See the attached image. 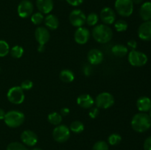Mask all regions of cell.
Instances as JSON below:
<instances>
[{"mask_svg":"<svg viewBox=\"0 0 151 150\" xmlns=\"http://www.w3.org/2000/svg\"><path fill=\"white\" fill-rule=\"evenodd\" d=\"M131 127L137 132H145L151 127V118L146 113H139L131 119Z\"/></svg>","mask_w":151,"mask_h":150,"instance_id":"1","label":"cell"},{"mask_svg":"<svg viewBox=\"0 0 151 150\" xmlns=\"http://www.w3.org/2000/svg\"><path fill=\"white\" fill-rule=\"evenodd\" d=\"M92 37L100 44H106L112 39L113 32L108 25L104 24L96 25L93 28Z\"/></svg>","mask_w":151,"mask_h":150,"instance_id":"2","label":"cell"},{"mask_svg":"<svg viewBox=\"0 0 151 150\" xmlns=\"http://www.w3.org/2000/svg\"><path fill=\"white\" fill-rule=\"evenodd\" d=\"M25 116L22 112L19 110H10L6 113L4 116V123L10 128H16L23 124Z\"/></svg>","mask_w":151,"mask_h":150,"instance_id":"3","label":"cell"},{"mask_svg":"<svg viewBox=\"0 0 151 150\" xmlns=\"http://www.w3.org/2000/svg\"><path fill=\"white\" fill-rule=\"evenodd\" d=\"M114 7L116 13L122 17H129L134 12L132 0H116Z\"/></svg>","mask_w":151,"mask_h":150,"instance_id":"4","label":"cell"},{"mask_svg":"<svg viewBox=\"0 0 151 150\" xmlns=\"http://www.w3.org/2000/svg\"><path fill=\"white\" fill-rule=\"evenodd\" d=\"M128 62L130 64L135 67H142L147 63V56L145 53L137 50H131L128 54Z\"/></svg>","mask_w":151,"mask_h":150,"instance_id":"5","label":"cell"},{"mask_svg":"<svg viewBox=\"0 0 151 150\" xmlns=\"http://www.w3.org/2000/svg\"><path fill=\"white\" fill-rule=\"evenodd\" d=\"M71 131L66 125L59 124L54 128L52 131V137L58 143H64L70 138Z\"/></svg>","mask_w":151,"mask_h":150,"instance_id":"6","label":"cell"},{"mask_svg":"<svg viewBox=\"0 0 151 150\" xmlns=\"http://www.w3.org/2000/svg\"><path fill=\"white\" fill-rule=\"evenodd\" d=\"M114 98L113 95L109 92H103L97 96L94 100L96 107L99 109H108L114 104Z\"/></svg>","mask_w":151,"mask_h":150,"instance_id":"7","label":"cell"},{"mask_svg":"<svg viewBox=\"0 0 151 150\" xmlns=\"http://www.w3.org/2000/svg\"><path fill=\"white\" fill-rule=\"evenodd\" d=\"M7 97L8 101L12 104H20L24 101L25 95L24 90L20 86H14L7 91Z\"/></svg>","mask_w":151,"mask_h":150,"instance_id":"8","label":"cell"},{"mask_svg":"<svg viewBox=\"0 0 151 150\" xmlns=\"http://www.w3.org/2000/svg\"><path fill=\"white\" fill-rule=\"evenodd\" d=\"M69 19L72 26L78 28L85 24L86 21V16L81 10L75 9L70 13Z\"/></svg>","mask_w":151,"mask_h":150,"instance_id":"9","label":"cell"},{"mask_svg":"<svg viewBox=\"0 0 151 150\" xmlns=\"http://www.w3.org/2000/svg\"><path fill=\"white\" fill-rule=\"evenodd\" d=\"M34 10L33 4L29 0H22L17 8L18 15L22 19H26L32 14Z\"/></svg>","mask_w":151,"mask_h":150,"instance_id":"10","label":"cell"},{"mask_svg":"<svg viewBox=\"0 0 151 150\" xmlns=\"http://www.w3.org/2000/svg\"><path fill=\"white\" fill-rule=\"evenodd\" d=\"M90 35H91V34H90L89 30L87 28L81 26V27L77 28V29L75 30L74 38H75V41L77 44L83 45L88 42L90 38Z\"/></svg>","mask_w":151,"mask_h":150,"instance_id":"11","label":"cell"},{"mask_svg":"<svg viewBox=\"0 0 151 150\" xmlns=\"http://www.w3.org/2000/svg\"><path fill=\"white\" fill-rule=\"evenodd\" d=\"M100 19L104 24L110 25L116 21V13L112 8L106 7L102 9L100 14Z\"/></svg>","mask_w":151,"mask_h":150,"instance_id":"12","label":"cell"},{"mask_svg":"<svg viewBox=\"0 0 151 150\" xmlns=\"http://www.w3.org/2000/svg\"><path fill=\"white\" fill-rule=\"evenodd\" d=\"M21 140L22 144H24L25 146L32 147L36 145L38 143V136L33 131L27 129L23 131L21 134Z\"/></svg>","mask_w":151,"mask_h":150,"instance_id":"13","label":"cell"},{"mask_svg":"<svg viewBox=\"0 0 151 150\" xmlns=\"http://www.w3.org/2000/svg\"><path fill=\"white\" fill-rule=\"evenodd\" d=\"M35 38L38 45L44 46L50 38V33L48 29L44 26H38L35 30Z\"/></svg>","mask_w":151,"mask_h":150,"instance_id":"14","label":"cell"},{"mask_svg":"<svg viewBox=\"0 0 151 150\" xmlns=\"http://www.w3.org/2000/svg\"><path fill=\"white\" fill-rule=\"evenodd\" d=\"M138 36L142 41H151V21L142 24L138 29Z\"/></svg>","mask_w":151,"mask_h":150,"instance_id":"15","label":"cell"},{"mask_svg":"<svg viewBox=\"0 0 151 150\" xmlns=\"http://www.w3.org/2000/svg\"><path fill=\"white\" fill-rule=\"evenodd\" d=\"M87 59L88 63L91 65H100L104 60L103 53L97 49H92L88 51L87 54Z\"/></svg>","mask_w":151,"mask_h":150,"instance_id":"16","label":"cell"},{"mask_svg":"<svg viewBox=\"0 0 151 150\" xmlns=\"http://www.w3.org/2000/svg\"><path fill=\"white\" fill-rule=\"evenodd\" d=\"M36 6L43 14H49L54 7L53 0H36Z\"/></svg>","mask_w":151,"mask_h":150,"instance_id":"17","label":"cell"},{"mask_svg":"<svg viewBox=\"0 0 151 150\" xmlns=\"http://www.w3.org/2000/svg\"><path fill=\"white\" fill-rule=\"evenodd\" d=\"M77 103L80 107L84 109H89L93 107L94 104V100L89 94H81L77 99Z\"/></svg>","mask_w":151,"mask_h":150,"instance_id":"18","label":"cell"},{"mask_svg":"<svg viewBox=\"0 0 151 150\" xmlns=\"http://www.w3.org/2000/svg\"><path fill=\"white\" fill-rule=\"evenodd\" d=\"M137 109L141 113H147L151 108V99L147 96H142L137 101Z\"/></svg>","mask_w":151,"mask_h":150,"instance_id":"19","label":"cell"},{"mask_svg":"<svg viewBox=\"0 0 151 150\" xmlns=\"http://www.w3.org/2000/svg\"><path fill=\"white\" fill-rule=\"evenodd\" d=\"M44 24L47 29L55 30L59 26V20L56 16L53 14H48L44 18Z\"/></svg>","mask_w":151,"mask_h":150,"instance_id":"20","label":"cell"},{"mask_svg":"<svg viewBox=\"0 0 151 150\" xmlns=\"http://www.w3.org/2000/svg\"><path fill=\"white\" fill-rule=\"evenodd\" d=\"M140 17L145 21H151V2L146 1L143 3L139 9Z\"/></svg>","mask_w":151,"mask_h":150,"instance_id":"21","label":"cell"},{"mask_svg":"<svg viewBox=\"0 0 151 150\" xmlns=\"http://www.w3.org/2000/svg\"><path fill=\"white\" fill-rule=\"evenodd\" d=\"M111 52L116 57H125L128 54V48L123 44H116L111 48Z\"/></svg>","mask_w":151,"mask_h":150,"instance_id":"22","label":"cell"},{"mask_svg":"<svg viewBox=\"0 0 151 150\" xmlns=\"http://www.w3.org/2000/svg\"><path fill=\"white\" fill-rule=\"evenodd\" d=\"M60 80L63 81V82H66V83H69V82H73L75 79V74H74L73 71L69 69H63L60 72V75H59Z\"/></svg>","mask_w":151,"mask_h":150,"instance_id":"23","label":"cell"},{"mask_svg":"<svg viewBox=\"0 0 151 150\" xmlns=\"http://www.w3.org/2000/svg\"><path fill=\"white\" fill-rule=\"evenodd\" d=\"M47 119H48V121L50 122L51 124L58 126V125L60 124V123L62 122L63 116H62L60 113H57V112H52V113H50V114L48 115Z\"/></svg>","mask_w":151,"mask_h":150,"instance_id":"24","label":"cell"},{"mask_svg":"<svg viewBox=\"0 0 151 150\" xmlns=\"http://www.w3.org/2000/svg\"><path fill=\"white\" fill-rule=\"evenodd\" d=\"M69 128L70 131H72L74 133L79 134L84 130V124H83V122L80 121H74L71 123Z\"/></svg>","mask_w":151,"mask_h":150,"instance_id":"25","label":"cell"},{"mask_svg":"<svg viewBox=\"0 0 151 150\" xmlns=\"http://www.w3.org/2000/svg\"><path fill=\"white\" fill-rule=\"evenodd\" d=\"M10 53L13 58H21L24 54V49L21 46L16 45L12 47L11 49L10 50Z\"/></svg>","mask_w":151,"mask_h":150,"instance_id":"26","label":"cell"},{"mask_svg":"<svg viewBox=\"0 0 151 150\" xmlns=\"http://www.w3.org/2000/svg\"><path fill=\"white\" fill-rule=\"evenodd\" d=\"M99 21V16L97 13H91L86 16V23L90 26H94L97 24Z\"/></svg>","mask_w":151,"mask_h":150,"instance_id":"27","label":"cell"},{"mask_svg":"<svg viewBox=\"0 0 151 150\" xmlns=\"http://www.w3.org/2000/svg\"><path fill=\"white\" fill-rule=\"evenodd\" d=\"M128 24L125 20H122V19H119V20L116 21L114 22V28L117 32H125L128 29Z\"/></svg>","mask_w":151,"mask_h":150,"instance_id":"28","label":"cell"},{"mask_svg":"<svg viewBox=\"0 0 151 150\" xmlns=\"http://www.w3.org/2000/svg\"><path fill=\"white\" fill-rule=\"evenodd\" d=\"M44 16L43 13L41 12H37V13H33L31 15V21L33 24L39 25L44 21Z\"/></svg>","mask_w":151,"mask_h":150,"instance_id":"29","label":"cell"},{"mask_svg":"<svg viewBox=\"0 0 151 150\" xmlns=\"http://www.w3.org/2000/svg\"><path fill=\"white\" fill-rule=\"evenodd\" d=\"M10 52L9 44L4 40H0V57H4Z\"/></svg>","mask_w":151,"mask_h":150,"instance_id":"30","label":"cell"},{"mask_svg":"<svg viewBox=\"0 0 151 150\" xmlns=\"http://www.w3.org/2000/svg\"><path fill=\"white\" fill-rule=\"evenodd\" d=\"M7 150H29L22 143L12 142L9 144L7 146Z\"/></svg>","mask_w":151,"mask_h":150,"instance_id":"31","label":"cell"},{"mask_svg":"<svg viewBox=\"0 0 151 150\" xmlns=\"http://www.w3.org/2000/svg\"><path fill=\"white\" fill-rule=\"evenodd\" d=\"M122 141V137L118 133H112L108 138V142L111 146H116Z\"/></svg>","mask_w":151,"mask_h":150,"instance_id":"32","label":"cell"},{"mask_svg":"<svg viewBox=\"0 0 151 150\" xmlns=\"http://www.w3.org/2000/svg\"><path fill=\"white\" fill-rule=\"evenodd\" d=\"M92 150H109V144L104 141H97L93 146Z\"/></svg>","mask_w":151,"mask_h":150,"instance_id":"33","label":"cell"},{"mask_svg":"<svg viewBox=\"0 0 151 150\" xmlns=\"http://www.w3.org/2000/svg\"><path fill=\"white\" fill-rule=\"evenodd\" d=\"M20 87L24 91H29V90L32 89V88L33 87V82L29 79H26L21 83Z\"/></svg>","mask_w":151,"mask_h":150,"instance_id":"34","label":"cell"},{"mask_svg":"<svg viewBox=\"0 0 151 150\" xmlns=\"http://www.w3.org/2000/svg\"><path fill=\"white\" fill-rule=\"evenodd\" d=\"M100 114V109L97 107H92L90 108L89 112H88V116L91 119H96Z\"/></svg>","mask_w":151,"mask_h":150,"instance_id":"35","label":"cell"},{"mask_svg":"<svg viewBox=\"0 0 151 150\" xmlns=\"http://www.w3.org/2000/svg\"><path fill=\"white\" fill-rule=\"evenodd\" d=\"M66 1L70 5L74 6V7H77V6L81 5L83 2L84 0H66Z\"/></svg>","mask_w":151,"mask_h":150,"instance_id":"36","label":"cell"},{"mask_svg":"<svg viewBox=\"0 0 151 150\" xmlns=\"http://www.w3.org/2000/svg\"><path fill=\"white\" fill-rule=\"evenodd\" d=\"M143 147H144V150H151V136L146 138Z\"/></svg>","mask_w":151,"mask_h":150,"instance_id":"37","label":"cell"},{"mask_svg":"<svg viewBox=\"0 0 151 150\" xmlns=\"http://www.w3.org/2000/svg\"><path fill=\"white\" fill-rule=\"evenodd\" d=\"M127 46H128L127 47L130 48L131 50H135L137 47V42L135 40H130L127 43Z\"/></svg>","mask_w":151,"mask_h":150,"instance_id":"38","label":"cell"},{"mask_svg":"<svg viewBox=\"0 0 151 150\" xmlns=\"http://www.w3.org/2000/svg\"><path fill=\"white\" fill-rule=\"evenodd\" d=\"M69 112H70V110H69V108H67V107H63V108H62L60 110V115L62 116H66L69 114Z\"/></svg>","mask_w":151,"mask_h":150,"instance_id":"39","label":"cell"},{"mask_svg":"<svg viewBox=\"0 0 151 150\" xmlns=\"http://www.w3.org/2000/svg\"><path fill=\"white\" fill-rule=\"evenodd\" d=\"M6 113L4 112V110L3 109L0 108V120H2L4 119V116H5Z\"/></svg>","mask_w":151,"mask_h":150,"instance_id":"40","label":"cell"},{"mask_svg":"<svg viewBox=\"0 0 151 150\" xmlns=\"http://www.w3.org/2000/svg\"><path fill=\"white\" fill-rule=\"evenodd\" d=\"M44 49H45V46H44L38 45V51H39V52H43V51H44Z\"/></svg>","mask_w":151,"mask_h":150,"instance_id":"41","label":"cell"},{"mask_svg":"<svg viewBox=\"0 0 151 150\" xmlns=\"http://www.w3.org/2000/svg\"><path fill=\"white\" fill-rule=\"evenodd\" d=\"M143 1H144V0H132L133 3H134V4H142V3L143 2Z\"/></svg>","mask_w":151,"mask_h":150,"instance_id":"42","label":"cell"},{"mask_svg":"<svg viewBox=\"0 0 151 150\" xmlns=\"http://www.w3.org/2000/svg\"><path fill=\"white\" fill-rule=\"evenodd\" d=\"M32 150H42V149L40 148H34V149H32Z\"/></svg>","mask_w":151,"mask_h":150,"instance_id":"43","label":"cell"},{"mask_svg":"<svg viewBox=\"0 0 151 150\" xmlns=\"http://www.w3.org/2000/svg\"><path fill=\"white\" fill-rule=\"evenodd\" d=\"M148 112H149V116L151 118V108L150 109V110H149Z\"/></svg>","mask_w":151,"mask_h":150,"instance_id":"44","label":"cell"}]
</instances>
